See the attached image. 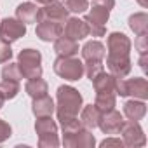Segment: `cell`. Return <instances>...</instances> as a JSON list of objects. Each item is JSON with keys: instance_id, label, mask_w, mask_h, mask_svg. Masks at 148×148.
Wrapping results in <instances>:
<instances>
[{"instance_id": "cell-1", "label": "cell", "mask_w": 148, "mask_h": 148, "mask_svg": "<svg viewBox=\"0 0 148 148\" xmlns=\"http://www.w3.org/2000/svg\"><path fill=\"white\" fill-rule=\"evenodd\" d=\"M106 49H108L106 68L110 70L113 77L125 79L132 68V63L129 58V54H131L129 37L122 32H112L106 38Z\"/></svg>"}, {"instance_id": "cell-10", "label": "cell", "mask_w": 148, "mask_h": 148, "mask_svg": "<svg viewBox=\"0 0 148 148\" xmlns=\"http://www.w3.org/2000/svg\"><path fill=\"white\" fill-rule=\"evenodd\" d=\"M63 145L66 148H92L96 145V138L91 129L82 127L71 134H63Z\"/></svg>"}, {"instance_id": "cell-26", "label": "cell", "mask_w": 148, "mask_h": 148, "mask_svg": "<svg viewBox=\"0 0 148 148\" xmlns=\"http://www.w3.org/2000/svg\"><path fill=\"white\" fill-rule=\"evenodd\" d=\"M61 4L66 7L68 12H73V14H80L89 9L87 0H61Z\"/></svg>"}, {"instance_id": "cell-11", "label": "cell", "mask_w": 148, "mask_h": 148, "mask_svg": "<svg viewBox=\"0 0 148 148\" xmlns=\"http://www.w3.org/2000/svg\"><path fill=\"white\" fill-rule=\"evenodd\" d=\"M35 35L42 42H54L58 37L63 35V23L52 19H40L35 28Z\"/></svg>"}, {"instance_id": "cell-2", "label": "cell", "mask_w": 148, "mask_h": 148, "mask_svg": "<svg viewBox=\"0 0 148 148\" xmlns=\"http://www.w3.org/2000/svg\"><path fill=\"white\" fill-rule=\"evenodd\" d=\"M82 94L71 86H59L56 92V115L59 124H64L66 120H71L79 117V112L82 108Z\"/></svg>"}, {"instance_id": "cell-23", "label": "cell", "mask_w": 148, "mask_h": 148, "mask_svg": "<svg viewBox=\"0 0 148 148\" xmlns=\"http://www.w3.org/2000/svg\"><path fill=\"white\" fill-rule=\"evenodd\" d=\"M127 23H129V28L136 35L148 33V14L146 12H134V14H131Z\"/></svg>"}, {"instance_id": "cell-31", "label": "cell", "mask_w": 148, "mask_h": 148, "mask_svg": "<svg viewBox=\"0 0 148 148\" xmlns=\"http://www.w3.org/2000/svg\"><path fill=\"white\" fill-rule=\"evenodd\" d=\"M11 134H12V127H11L5 120L0 119V143H4L5 139H9Z\"/></svg>"}, {"instance_id": "cell-37", "label": "cell", "mask_w": 148, "mask_h": 148, "mask_svg": "<svg viewBox=\"0 0 148 148\" xmlns=\"http://www.w3.org/2000/svg\"><path fill=\"white\" fill-rule=\"evenodd\" d=\"M35 2H37V4H44V5H45V4L52 2V0H35Z\"/></svg>"}, {"instance_id": "cell-24", "label": "cell", "mask_w": 148, "mask_h": 148, "mask_svg": "<svg viewBox=\"0 0 148 148\" xmlns=\"http://www.w3.org/2000/svg\"><path fill=\"white\" fill-rule=\"evenodd\" d=\"M96 108L105 113V112H110L115 108L117 105V94L115 92H96V101H94Z\"/></svg>"}, {"instance_id": "cell-5", "label": "cell", "mask_w": 148, "mask_h": 148, "mask_svg": "<svg viewBox=\"0 0 148 148\" xmlns=\"http://www.w3.org/2000/svg\"><path fill=\"white\" fill-rule=\"evenodd\" d=\"M35 132L38 136V146L42 148H56L59 146L58 138V124L52 120V117H37L35 122Z\"/></svg>"}, {"instance_id": "cell-27", "label": "cell", "mask_w": 148, "mask_h": 148, "mask_svg": "<svg viewBox=\"0 0 148 148\" xmlns=\"http://www.w3.org/2000/svg\"><path fill=\"white\" fill-rule=\"evenodd\" d=\"M2 79H5V80H21L23 79L18 63H11L9 61V64H4V68H2Z\"/></svg>"}, {"instance_id": "cell-14", "label": "cell", "mask_w": 148, "mask_h": 148, "mask_svg": "<svg viewBox=\"0 0 148 148\" xmlns=\"http://www.w3.org/2000/svg\"><path fill=\"white\" fill-rule=\"evenodd\" d=\"M68 18H70V12L66 11V7L61 2H56V0L40 7V19H52V21L64 23Z\"/></svg>"}, {"instance_id": "cell-32", "label": "cell", "mask_w": 148, "mask_h": 148, "mask_svg": "<svg viewBox=\"0 0 148 148\" xmlns=\"http://www.w3.org/2000/svg\"><path fill=\"white\" fill-rule=\"evenodd\" d=\"M99 146L101 148H108V146H125L124 145V141L120 139V138H106V139H103L101 143H99Z\"/></svg>"}, {"instance_id": "cell-20", "label": "cell", "mask_w": 148, "mask_h": 148, "mask_svg": "<svg viewBox=\"0 0 148 148\" xmlns=\"http://www.w3.org/2000/svg\"><path fill=\"white\" fill-rule=\"evenodd\" d=\"M96 92H115V77L112 73H106L105 70L91 80Z\"/></svg>"}, {"instance_id": "cell-36", "label": "cell", "mask_w": 148, "mask_h": 148, "mask_svg": "<svg viewBox=\"0 0 148 148\" xmlns=\"http://www.w3.org/2000/svg\"><path fill=\"white\" fill-rule=\"evenodd\" d=\"M4 103H5V98H4V94H2V92H0V108L4 106Z\"/></svg>"}, {"instance_id": "cell-8", "label": "cell", "mask_w": 148, "mask_h": 148, "mask_svg": "<svg viewBox=\"0 0 148 148\" xmlns=\"http://www.w3.org/2000/svg\"><path fill=\"white\" fill-rule=\"evenodd\" d=\"M119 134H122L124 145L131 146V148H139V146H145V143H146L145 131L139 125V122H136V120H124V125Z\"/></svg>"}, {"instance_id": "cell-34", "label": "cell", "mask_w": 148, "mask_h": 148, "mask_svg": "<svg viewBox=\"0 0 148 148\" xmlns=\"http://www.w3.org/2000/svg\"><path fill=\"white\" fill-rule=\"evenodd\" d=\"M146 63H148V54H139V59H138V64H139V68H141L143 71H146V70H148V66H146Z\"/></svg>"}, {"instance_id": "cell-3", "label": "cell", "mask_w": 148, "mask_h": 148, "mask_svg": "<svg viewBox=\"0 0 148 148\" xmlns=\"http://www.w3.org/2000/svg\"><path fill=\"white\" fill-rule=\"evenodd\" d=\"M52 68L58 77L68 82H77L84 75V63L75 56H58Z\"/></svg>"}, {"instance_id": "cell-18", "label": "cell", "mask_w": 148, "mask_h": 148, "mask_svg": "<svg viewBox=\"0 0 148 148\" xmlns=\"http://www.w3.org/2000/svg\"><path fill=\"white\" fill-rule=\"evenodd\" d=\"M124 115H125L129 120L139 122V120L146 115V105H145V101H143V99H136V98L125 101V103H124Z\"/></svg>"}, {"instance_id": "cell-25", "label": "cell", "mask_w": 148, "mask_h": 148, "mask_svg": "<svg viewBox=\"0 0 148 148\" xmlns=\"http://www.w3.org/2000/svg\"><path fill=\"white\" fill-rule=\"evenodd\" d=\"M19 89H21L19 87V80H5V79H2V82H0V92L4 94L5 99L16 98Z\"/></svg>"}, {"instance_id": "cell-7", "label": "cell", "mask_w": 148, "mask_h": 148, "mask_svg": "<svg viewBox=\"0 0 148 148\" xmlns=\"http://www.w3.org/2000/svg\"><path fill=\"white\" fill-rule=\"evenodd\" d=\"M108 18H110V11L94 4L84 18V21L87 23V28H89V35L91 37H105V33H106L105 25H106Z\"/></svg>"}, {"instance_id": "cell-21", "label": "cell", "mask_w": 148, "mask_h": 148, "mask_svg": "<svg viewBox=\"0 0 148 148\" xmlns=\"http://www.w3.org/2000/svg\"><path fill=\"white\" fill-rule=\"evenodd\" d=\"M99 117H101V112L96 108V105H86L80 108V122L84 127H87L91 131L98 127Z\"/></svg>"}, {"instance_id": "cell-28", "label": "cell", "mask_w": 148, "mask_h": 148, "mask_svg": "<svg viewBox=\"0 0 148 148\" xmlns=\"http://www.w3.org/2000/svg\"><path fill=\"white\" fill-rule=\"evenodd\" d=\"M105 70V66H103V61H86L84 63V73L92 80L98 73H101Z\"/></svg>"}, {"instance_id": "cell-15", "label": "cell", "mask_w": 148, "mask_h": 148, "mask_svg": "<svg viewBox=\"0 0 148 148\" xmlns=\"http://www.w3.org/2000/svg\"><path fill=\"white\" fill-rule=\"evenodd\" d=\"M16 18L25 25L38 23L40 21V7L33 2H23L16 7Z\"/></svg>"}, {"instance_id": "cell-17", "label": "cell", "mask_w": 148, "mask_h": 148, "mask_svg": "<svg viewBox=\"0 0 148 148\" xmlns=\"http://www.w3.org/2000/svg\"><path fill=\"white\" fill-rule=\"evenodd\" d=\"M54 52L58 56H77L79 44H77V40L68 38L66 35H61L54 40Z\"/></svg>"}, {"instance_id": "cell-22", "label": "cell", "mask_w": 148, "mask_h": 148, "mask_svg": "<svg viewBox=\"0 0 148 148\" xmlns=\"http://www.w3.org/2000/svg\"><path fill=\"white\" fill-rule=\"evenodd\" d=\"M25 92L33 99V98H40L45 96L49 92V86L42 77H35V79H28V82L25 84Z\"/></svg>"}, {"instance_id": "cell-29", "label": "cell", "mask_w": 148, "mask_h": 148, "mask_svg": "<svg viewBox=\"0 0 148 148\" xmlns=\"http://www.w3.org/2000/svg\"><path fill=\"white\" fill-rule=\"evenodd\" d=\"M134 47H136L138 54H148V33L138 35L134 40Z\"/></svg>"}, {"instance_id": "cell-30", "label": "cell", "mask_w": 148, "mask_h": 148, "mask_svg": "<svg viewBox=\"0 0 148 148\" xmlns=\"http://www.w3.org/2000/svg\"><path fill=\"white\" fill-rule=\"evenodd\" d=\"M12 58V49H11V44L4 42L0 38V63H9Z\"/></svg>"}, {"instance_id": "cell-33", "label": "cell", "mask_w": 148, "mask_h": 148, "mask_svg": "<svg viewBox=\"0 0 148 148\" xmlns=\"http://www.w3.org/2000/svg\"><path fill=\"white\" fill-rule=\"evenodd\" d=\"M94 4L96 5H101V7L108 9V11H112L115 7V0H94Z\"/></svg>"}, {"instance_id": "cell-19", "label": "cell", "mask_w": 148, "mask_h": 148, "mask_svg": "<svg viewBox=\"0 0 148 148\" xmlns=\"http://www.w3.org/2000/svg\"><path fill=\"white\" fill-rule=\"evenodd\" d=\"M54 99L49 98L47 94L45 96H40V98H33V103H32V112L35 117H49L54 113Z\"/></svg>"}, {"instance_id": "cell-13", "label": "cell", "mask_w": 148, "mask_h": 148, "mask_svg": "<svg viewBox=\"0 0 148 148\" xmlns=\"http://www.w3.org/2000/svg\"><path fill=\"white\" fill-rule=\"evenodd\" d=\"M66 25L63 26V33L68 37V38H73V40H84L86 37H89V28H87V23L84 19H79V18H68L64 21Z\"/></svg>"}, {"instance_id": "cell-16", "label": "cell", "mask_w": 148, "mask_h": 148, "mask_svg": "<svg viewBox=\"0 0 148 148\" xmlns=\"http://www.w3.org/2000/svg\"><path fill=\"white\" fill-rule=\"evenodd\" d=\"M80 52H82L84 61H103V58L106 54V47L99 40H89L84 44Z\"/></svg>"}, {"instance_id": "cell-6", "label": "cell", "mask_w": 148, "mask_h": 148, "mask_svg": "<svg viewBox=\"0 0 148 148\" xmlns=\"http://www.w3.org/2000/svg\"><path fill=\"white\" fill-rule=\"evenodd\" d=\"M115 94L125 98L132 96L136 99H146L148 98V82L143 77H134V79H119L115 77Z\"/></svg>"}, {"instance_id": "cell-9", "label": "cell", "mask_w": 148, "mask_h": 148, "mask_svg": "<svg viewBox=\"0 0 148 148\" xmlns=\"http://www.w3.org/2000/svg\"><path fill=\"white\" fill-rule=\"evenodd\" d=\"M26 35V25L18 18H4L0 21V38L7 44H12Z\"/></svg>"}, {"instance_id": "cell-4", "label": "cell", "mask_w": 148, "mask_h": 148, "mask_svg": "<svg viewBox=\"0 0 148 148\" xmlns=\"http://www.w3.org/2000/svg\"><path fill=\"white\" fill-rule=\"evenodd\" d=\"M18 66L23 79L42 77V54L37 49H23L18 54Z\"/></svg>"}, {"instance_id": "cell-35", "label": "cell", "mask_w": 148, "mask_h": 148, "mask_svg": "<svg viewBox=\"0 0 148 148\" xmlns=\"http://www.w3.org/2000/svg\"><path fill=\"white\" fill-rule=\"evenodd\" d=\"M136 2H138L141 7H148V0H136Z\"/></svg>"}, {"instance_id": "cell-12", "label": "cell", "mask_w": 148, "mask_h": 148, "mask_svg": "<svg viewBox=\"0 0 148 148\" xmlns=\"http://www.w3.org/2000/svg\"><path fill=\"white\" fill-rule=\"evenodd\" d=\"M122 125H124V119H122L120 112H117L115 108L110 110V112L101 113L99 122H98V127L103 131V134H110V136L119 134Z\"/></svg>"}]
</instances>
